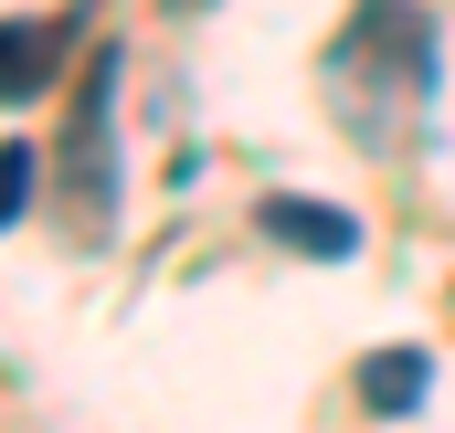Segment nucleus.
Returning a JSON list of instances; mask_svg holds the SVG:
<instances>
[{
	"label": "nucleus",
	"mask_w": 455,
	"mask_h": 433,
	"mask_svg": "<svg viewBox=\"0 0 455 433\" xmlns=\"http://www.w3.org/2000/svg\"><path fill=\"white\" fill-rule=\"evenodd\" d=\"M0 222H32V148H0Z\"/></svg>",
	"instance_id": "423d86ee"
},
{
	"label": "nucleus",
	"mask_w": 455,
	"mask_h": 433,
	"mask_svg": "<svg viewBox=\"0 0 455 433\" xmlns=\"http://www.w3.org/2000/svg\"><path fill=\"white\" fill-rule=\"evenodd\" d=\"M107 106H116V53H96L85 85H75V116H64V212H75V232H107V222H116V191H107Z\"/></svg>",
	"instance_id": "f03ea898"
},
{
	"label": "nucleus",
	"mask_w": 455,
	"mask_h": 433,
	"mask_svg": "<svg viewBox=\"0 0 455 433\" xmlns=\"http://www.w3.org/2000/svg\"><path fill=\"white\" fill-rule=\"evenodd\" d=\"M424 381H435V359H424V349H371V370H360L371 413H413V402H424Z\"/></svg>",
	"instance_id": "20e7f679"
},
{
	"label": "nucleus",
	"mask_w": 455,
	"mask_h": 433,
	"mask_svg": "<svg viewBox=\"0 0 455 433\" xmlns=\"http://www.w3.org/2000/svg\"><path fill=\"white\" fill-rule=\"evenodd\" d=\"M424 96H435V21L413 0H360L349 32L329 43V116L381 159Z\"/></svg>",
	"instance_id": "f257e3e1"
},
{
	"label": "nucleus",
	"mask_w": 455,
	"mask_h": 433,
	"mask_svg": "<svg viewBox=\"0 0 455 433\" xmlns=\"http://www.w3.org/2000/svg\"><path fill=\"white\" fill-rule=\"evenodd\" d=\"M170 11H202V0H170Z\"/></svg>",
	"instance_id": "0eeeda50"
},
{
	"label": "nucleus",
	"mask_w": 455,
	"mask_h": 433,
	"mask_svg": "<svg viewBox=\"0 0 455 433\" xmlns=\"http://www.w3.org/2000/svg\"><path fill=\"white\" fill-rule=\"evenodd\" d=\"M254 222H265L286 254H318V264H349V254H360V222H349V212H329V201H286V191H275Z\"/></svg>",
	"instance_id": "7ed1b4c3"
},
{
	"label": "nucleus",
	"mask_w": 455,
	"mask_h": 433,
	"mask_svg": "<svg viewBox=\"0 0 455 433\" xmlns=\"http://www.w3.org/2000/svg\"><path fill=\"white\" fill-rule=\"evenodd\" d=\"M53 43H64V21H53V32H32V21H21V32H11V75H0V85H11V96H32V75H43V53H53Z\"/></svg>",
	"instance_id": "39448f33"
}]
</instances>
